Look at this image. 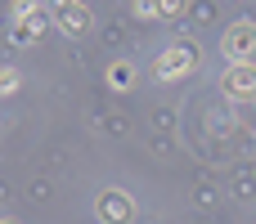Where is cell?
<instances>
[{
    "label": "cell",
    "mask_w": 256,
    "mask_h": 224,
    "mask_svg": "<svg viewBox=\"0 0 256 224\" xmlns=\"http://www.w3.org/2000/svg\"><path fill=\"white\" fill-rule=\"evenodd\" d=\"M225 54L234 58V63H248L256 54V22H238V27H230V36H225Z\"/></svg>",
    "instance_id": "cell-1"
},
{
    "label": "cell",
    "mask_w": 256,
    "mask_h": 224,
    "mask_svg": "<svg viewBox=\"0 0 256 224\" xmlns=\"http://www.w3.org/2000/svg\"><path fill=\"white\" fill-rule=\"evenodd\" d=\"M130 216V198L122 193V189H108L104 198H99V220H108V224H122Z\"/></svg>",
    "instance_id": "cell-2"
},
{
    "label": "cell",
    "mask_w": 256,
    "mask_h": 224,
    "mask_svg": "<svg viewBox=\"0 0 256 224\" xmlns=\"http://www.w3.org/2000/svg\"><path fill=\"white\" fill-rule=\"evenodd\" d=\"M194 58H198V54H194L189 45H171V49H166V58L158 63V72H162V76H180V72H189V67H194Z\"/></svg>",
    "instance_id": "cell-3"
},
{
    "label": "cell",
    "mask_w": 256,
    "mask_h": 224,
    "mask_svg": "<svg viewBox=\"0 0 256 224\" xmlns=\"http://www.w3.org/2000/svg\"><path fill=\"white\" fill-rule=\"evenodd\" d=\"M225 90L234 94V99H248V94H256V67H234L230 72V81H225Z\"/></svg>",
    "instance_id": "cell-4"
},
{
    "label": "cell",
    "mask_w": 256,
    "mask_h": 224,
    "mask_svg": "<svg viewBox=\"0 0 256 224\" xmlns=\"http://www.w3.org/2000/svg\"><path fill=\"white\" fill-rule=\"evenodd\" d=\"M58 27H63L68 36H72V31H86V27H90V13H86L81 4H63V9H58Z\"/></svg>",
    "instance_id": "cell-5"
},
{
    "label": "cell",
    "mask_w": 256,
    "mask_h": 224,
    "mask_svg": "<svg viewBox=\"0 0 256 224\" xmlns=\"http://www.w3.org/2000/svg\"><path fill=\"white\" fill-rule=\"evenodd\" d=\"M14 85H18V72L14 67H0V94H14Z\"/></svg>",
    "instance_id": "cell-6"
},
{
    "label": "cell",
    "mask_w": 256,
    "mask_h": 224,
    "mask_svg": "<svg viewBox=\"0 0 256 224\" xmlns=\"http://www.w3.org/2000/svg\"><path fill=\"white\" fill-rule=\"evenodd\" d=\"M0 224H14V220H0Z\"/></svg>",
    "instance_id": "cell-7"
},
{
    "label": "cell",
    "mask_w": 256,
    "mask_h": 224,
    "mask_svg": "<svg viewBox=\"0 0 256 224\" xmlns=\"http://www.w3.org/2000/svg\"><path fill=\"white\" fill-rule=\"evenodd\" d=\"M63 4H72V0H63Z\"/></svg>",
    "instance_id": "cell-8"
}]
</instances>
